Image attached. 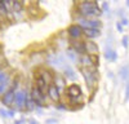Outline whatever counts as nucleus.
I'll list each match as a JSON object with an SVG mask.
<instances>
[{
  "mask_svg": "<svg viewBox=\"0 0 129 124\" xmlns=\"http://www.w3.org/2000/svg\"><path fill=\"white\" fill-rule=\"evenodd\" d=\"M79 65H80V67H88V69L97 67L98 69V66H100V57L98 56H88V54L80 56Z\"/></svg>",
  "mask_w": 129,
  "mask_h": 124,
  "instance_id": "6",
  "label": "nucleus"
},
{
  "mask_svg": "<svg viewBox=\"0 0 129 124\" xmlns=\"http://www.w3.org/2000/svg\"><path fill=\"white\" fill-rule=\"evenodd\" d=\"M47 64L52 67H56V69H63L66 66V59H64L63 56L58 54V53H50L47 57Z\"/></svg>",
  "mask_w": 129,
  "mask_h": 124,
  "instance_id": "7",
  "label": "nucleus"
},
{
  "mask_svg": "<svg viewBox=\"0 0 129 124\" xmlns=\"http://www.w3.org/2000/svg\"><path fill=\"white\" fill-rule=\"evenodd\" d=\"M5 61V57H4V54L3 53H0V64H2V62H4Z\"/></svg>",
  "mask_w": 129,
  "mask_h": 124,
  "instance_id": "33",
  "label": "nucleus"
},
{
  "mask_svg": "<svg viewBox=\"0 0 129 124\" xmlns=\"http://www.w3.org/2000/svg\"><path fill=\"white\" fill-rule=\"evenodd\" d=\"M12 74V71H10V69H9V66H7L5 69H3L2 71H0V84H2V83Z\"/></svg>",
  "mask_w": 129,
  "mask_h": 124,
  "instance_id": "23",
  "label": "nucleus"
},
{
  "mask_svg": "<svg viewBox=\"0 0 129 124\" xmlns=\"http://www.w3.org/2000/svg\"><path fill=\"white\" fill-rule=\"evenodd\" d=\"M62 75L64 76L66 80H75L76 79V72L74 71V69L70 66V65H66L63 69H62Z\"/></svg>",
  "mask_w": 129,
  "mask_h": 124,
  "instance_id": "18",
  "label": "nucleus"
},
{
  "mask_svg": "<svg viewBox=\"0 0 129 124\" xmlns=\"http://www.w3.org/2000/svg\"><path fill=\"white\" fill-rule=\"evenodd\" d=\"M85 52H87L88 56H98L100 53V48H98V44L95 41H92V40H85Z\"/></svg>",
  "mask_w": 129,
  "mask_h": 124,
  "instance_id": "12",
  "label": "nucleus"
},
{
  "mask_svg": "<svg viewBox=\"0 0 129 124\" xmlns=\"http://www.w3.org/2000/svg\"><path fill=\"white\" fill-rule=\"evenodd\" d=\"M119 76H120V79H123V80H125V81L129 79V65H124V66L120 67V70H119Z\"/></svg>",
  "mask_w": 129,
  "mask_h": 124,
  "instance_id": "22",
  "label": "nucleus"
},
{
  "mask_svg": "<svg viewBox=\"0 0 129 124\" xmlns=\"http://www.w3.org/2000/svg\"><path fill=\"white\" fill-rule=\"evenodd\" d=\"M124 101H129V79L125 81V95H124Z\"/></svg>",
  "mask_w": 129,
  "mask_h": 124,
  "instance_id": "24",
  "label": "nucleus"
},
{
  "mask_svg": "<svg viewBox=\"0 0 129 124\" xmlns=\"http://www.w3.org/2000/svg\"><path fill=\"white\" fill-rule=\"evenodd\" d=\"M28 123H30V124H39L35 119H30V120H28Z\"/></svg>",
  "mask_w": 129,
  "mask_h": 124,
  "instance_id": "34",
  "label": "nucleus"
},
{
  "mask_svg": "<svg viewBox=\"0 0 129 124\" xmlns=\"http://www.w3.org/2000/svg\"><path fill=\"white\" fill-rule=\"evenodd\" d=\"M101 34H102L101 28H87V30H84V35L87 36L88 40L98 38V36H101Z\"/></svg>",
  "mask_w": 129,
  "mask_h": 124,
  "instance_id": "19",
  "label": "nucleus"
},
{
  "mask_svg": "<svg viewBox=\"0 0 129 124\" xmlns=\"http://www.w3.org/2000/svg\"><path fill=\"white\" fill-rule=\"evenodd\" d=\"M120 23H121L123 26H128V25H129V21H128L125 17H123V18H121V21H120Z\"/></svg>",
  "mask_w": 129,
  "mask_h": 124,
  "instance_id": "30",
  "label": "nucleus"
},
{
  "mask_svg": "<svg viewBox=\"0 0 129 124\" xmlns=\"http://www.w3.org/2000/svg\"><path fill=\"white\" fill-rule=\"evenodd\" d=\"M7 111H8V116H9V118H13V116L16 115V110H14V109H8Z\"/></svg>",
  "mask_w": 129,
  "mask_h": 124,
  "instance_id": "28",
  "label": "nucleus"
},
{
  "mask_svg": "<svg viewBox=\"0 0 129 124\" xmlns=\"http://www.w3.org/2000/svg\"><path fill=\"white\" fill-rule=\"evenodd\" d=\"M35 87L43 93V95H45L47 96V93H48V88H49V84L45 81V79L43 78L40 74H38V72H35Z\"/></svg>",
  "mask_w": 129,
  "mask_h": 124,
  "instance_id": "10",
  "label": "nucleus"
},
{
  "mask_svg": "<svg viewBox=\"0 0 129 124\" xmlns=\"http://www.w3.org/2000/svg\"><path fill=\"white\" fill-rule=\"evenodd\" d=\"M78 25L83 28V30H87V28H101L102 27V22L97 18H90V19H87V18H81L79 17L78 18Z\"/></svg>",
  "mask_w": 129,
  "mask_h": 124,
  "instance_id": "8",
  "label": "nucleus"
},
{
  "mask_svg": "<svg viewBox=\"0 0 129 124\" xmlns=\"http://www.w3.org/2000/svg\"><path fill=\"white\" fill-rule=\"evenodd\" d=\"M80 72H81V75L85 80V84H87V87L94 92L97 89V85H98V69L97 67H80Z\"/></svg>",
  "mask_w": 129,
  "mask_h": 124,
  "instance_id": "2",
  "label": "nucleus"
},
{
  "mask_svg": "<svg viewBox=\"0 0 129 124\" xmlns=\"http://www.w3.org/2000/svg\"><path fill=\"white\" fill-rule=\"evenodd\" d=\"M66 93L70 98V103H83V92L79 84L72 83L66 88Z\"/></svg>",
  "mask_w": 129,
  "mask_h": 124,
  "instance_id": "5",
  "label": "nucleus"
},
{
  "mask_svg": "<svg viewBox=\"0 0 129 124\" xmlns=\"http://www.w3.org/2000/svg\"><path fill=\"white\" fill-rule=\"evenodd\" d=\"M57 109H59V110H64V109H67V106H64V105H57Z\"/></svg>",
  "mask_w": 129,
  "mask_h": 124,
  "instance_id": "32",
  "label": "nucleus"
},
{
  "mask_svg": "<svg viewBox=\"0 0 129 124\" xmlns=\"http://www.w3.org/2000/svg\"><path fill=\"white\" fill-rule=\"evenodd\" d=\"M30 98V93L26 89H19L16 93L14 97V102H13V107L16 111H25V106Z\"/></svg>",
  "mask_w": 129,
  "mask_h": 124,
  "instance_id": "4",
  "label": "nucleus"
},
{
  "mask_svg": "<svg viewBox=\"0 0 129 124\" xmlns=\"http://www.w3.org/2000/svg\"><path fill=\"white\" fill-rule=\"evenodd\" d=\"M58 121L56 120V119H47L45 120V124H57Z\"/></svg>",
  "mask_w": 129,
  "mask_h": 124,
  "instance_id": "31",
  "label": "nucleus"
},
{
  "mask_svg": "<svg viewBox=\"0 0 129 124\" xmlns=\"http://www.w3.org/2000/svg\"><path fill=\"white\" fill-rule=\"evenodd\" d=\"M23 10V4L19 2H10V12L12 13H19Z\"/></svg>",
  "mask_w": 129,
  "mask_h": 124,
  "instance_id": "21",
  "label": "nucleus"
},
{
  "mask_svg": "<svg viewBox=\"0 0 129 124\" xmlns=\"http://www.w3.org/2000/svg\"><path fill=\"white\" fill-rule=\"evenodd\" d=\"M101 9H102V12H105V13H109V12H110V5H109V3H102Z\"/></svg>",
  "mask_w": 129,
  "mask_h": 124,
  "instance_id": "26",
  "label": "nucleus"
},
{
  "mask_svg": "<svg viewBox=\"0 0 129 124\" xmlns=\"http://www.w3.org/2000/svg\"><path fill=\"white\" fill-rule=\"evenodd\" d=\"M76 12L79 13L81 18L90 19V17H95V16L100 17L102 14V9L97 2H81L78 4Z\"/></svg>",
  "mask_w": 129,
  "mask_h": 124,
  "instance_id": "1",
  "label": "nucleus"
},
{
  "mask_svg": "<svg viewBox=\"0 0 129 124\" xmlns=\"http://www.w3.org/2000/svg\"><path fill=\"white\" fill-rule=\"evenodd\" d=\"M47 96L53 101V102H59V100H61V92H59V89L54 85V84H52V85H49V88H48V93H47Z\"/></svg>",
  "mask_w": 129,
  "mask_h": 124,
  "instance_id": "14",
  "label": "nucleus"
},
{
  "mask_svg": "<svg viewBox=\"0 0 129 124\" xmlns=\"http://www.w3.org/2000/svg\"><path fill=\"white\" fill-rule=\"evenodd\" d=\"M121 44H123V47L124 48H128L129 47V36H123V39H121Z\"/></svg>",
  "mask_w": 129,
  "mask_h": 124,
  "instance_id": "25",
  "label": "nucleus"
},
{
  "mask_svg": "<svg viewBox=\"0 0 129 124\" xmlns=\"http://www.w3.org/2000/svg\"><path fill=\"white\" fill-rule=\"evenodd\" d=\"M0 116L2 118H9L8 116V111L5 109H0Z\"/></svg>",
  "mask_w": 129,
  "mask_h": 124,
  "instance_id": "27",
  "label": "nucleus"
},
{
  "mask_svg": "<svg viewBox=\"0 0 129 124\" xmlns=\"http://www.w3.org/2000/svg\"><path fill=\"white\" fill-rule=\"evenodd\" d=\"M30 97L32 98V101L35 102V105H36V107H44L45 106V98H47V96L45 95H43V93L34 85L31 88V92H30Z\"/></svg>",
  "mask_w": 129,
  "mask_h": 124,
  "instance_id": "9",
  "label": "nucleus"
},
{
  "mask_svg": "<svg viewBox=\"0 0 129 124\" xmlns=\"http://www.w3.org/2000/svg\"><path fill=\"white\" fill-rule=\"evenodd\" d=\"M14 80H16V79H14V74L12 72V74H10V75H9V76L2 83V84H0V98H2L10 88H12Z\"/></svg>",
  "mask_w": 129,
  "mask_h": 124,
  "instance_id": "11",
  "label": "nucleus"
},
{
  "mask_svg": "<svg viewBox=\"0 0 129 124\" xmlns=\"http://www.w3.org/2000/svg\"><path fill=\"white\" fill-rule=\"evenodd\" d=\"M14 124H23V120H16Z\"/></svg>",
  "mask_w": 129,
  "mask_h": 124,
  "instance_id": "35",
  "label": "nucleus"
},
{
  "mask_svg": "<svg viewBox=\"0 0 129 124\" xmlns=\"http://www.w3.org/2000/svg\"><path fill=\"white\" fill-rule=\"evenodd\" d=\"M67 34H69L70 38H72V39H80V38L84 35V30H83L78 23H75V25L69 26V28H67Z\"/></svg>",
  "mask_w": 129,
  "mask_h": 124,
  "instance_id": "13",
  "label": "nucleus"
},
{
  "mask_svg": "<svg viewBox=\"0 0 129 124\" xmlns=\"http://www.w3.org/2000/svg\"><path fill=\"white\" fill-rule=\"evenodd\" d=\"M125 4H126V7H129V0H126V3H125Z\"/></svg>",
  "mask_w": 129,
  "mask_h": 124,
  "instance_id": "36",
  "label": "nucleus"
},
{
  "mask_svg": "<svg viewBox=\"0 0 129 124\" xmlns=\"http://www.w3.org/2000/svg\"><path fill=\"white\" fill-rule=\"evenodd\" d=\"M71 49L74 52H76L79 56L87 54V52H85V43H84V41H81V40H79V41H75L74 40L72 43H71Z\"/></svg>",
  "mask_w": 129,
  "mask_h": 124,
  "instance_id": "15",
  "label": "nucleus"
},
{
  "mask_svg": "<svg viewBox=\"0 0 129 124\" xmlns=\"http://www.w3.org/2000/svg\"><path fill=\"white\" fill-rule=\"evenodd\" d=\"M53 84L59 89V92H62L63 89L67 88L66 87V79H64V76L62 74H56L54 75V81H53Z\"/></svg>",
  "mask_w": 129,
  "mask_h": 124,
  "instance_id": "16",
  "label": "nucleus"
},
{
  "mask_svg": "<svg viewBox=\"0 0 129 124\" xmlns=\"http://www.w3.org/2000/svg\"><path fill=\"white\" fill-rule=\"evenodd\" d=\"M64 54H66V57H67V59L69 61H71L72 62V64H79V54L76 53V52H74L71 48H67L66 49V52H64Z\"/></svg>",
  "mask_w": 129,
  "mask_h": 124,
  "instance_id": "20",
  "label": "nucleus"
},
{
  "mask_svg": "<svg viewBox=\"0 0 129 124\" xmlns=\"http://www.w3.org/2000/svg\"><path fill=\"white\" fill-rule=\"evenodd\" d=\"M116 28H117L119 33H121V31H123V25L120 23V21H117V22H116Z\"/></svg>",
  "mask_w": 129,
  "mask_h": 124,
  "instance_id": "29",
  "label": "nucleus"
},
{
  "mask_svg": "<svg viewBox=\"0 0 129 124\" xmlns=\"http://www.w3.org/2000/svg\"><path fill=\"white\" fill-rule=\"evenodd\" d=\"M105 58L110 62H115L117 59V53L115 52V49L110 45H106V49H105Z\"/></svg>",
  "mask_w": 129,
  "mask_h": 124,
  "instance_id": "17",
  "label": "nucleus"
},
{
  "mask_svg": "<svg viewBox=\"0 0 129 124\" xmlns=\"http://www.w3.org/2000/svg\"><path fill=\"white\" fill-rule=\"evenodd\" d=\"M19 79H16L14 80V83H13V85H12V88H10L5 95L2 97V103L5 106V107H8V109H12L13 107V102H14V97H16V93L19 90Z\"/></svg>",
  "mask_w": 129,
  "mask_h": 124,
  "instance_id": "3",
  "label": "nucleus"
}]
</instances>
